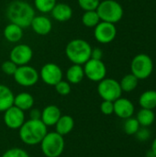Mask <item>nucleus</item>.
I'll return each instance as SVG.
<instances>
[{"instance_id":"f257e3e1","label":"nucleus","mask_w":156,"mask_h":157,"mask_svg":"<svg viewBox=\"0 0 156 157\" xmlns=\"http://www.w3.org/2000/svg\"><path fill=\"white\" fill-rule=\"evenodd\" d=\"M36 15L35 8L26 0H13L6 9V16L10 23H14L22 29L30 27V23Z\"/></svg>"},{"instance_id":"f03ea898","label":"nucleus","mask_w":156,"mask_h":157,"mask_svg":"<svg viewBox=\"0 0 156 157\" xmlns=\"http://www.w3.org/2000/svg\"><path fill=\"white\" fill-rule=\"evenodd\" d=\"M47 126L40 120H28L18 129V136L23 144L30 146L40 144L47 134Z\"/></svg>"},{"instance_id":"7ed1b4c3","label":"nucleus","mask_w":156,"mask_h":157,"mask_svg":"<svg viewBox=\"0 0 156 157\" xmlns=\"http://www.w3.org/2000/svg\"><path fill=\"white\" fill-rule=\"evenodd\" d=\"M92 46L83 39H74L65 46V55L74 64H85L91 58Z\"/></svg>"},{"instance_id":"20e7f679","label":"nucleus","mask_w":156,"mask_h":157,"mask_svg":"<svg viewBox=\"0 0 156 157\" xmlns=\"http://www.w3.org/2000/svg\"><path fill=\"white\" fill-rule=\"evenodd\" d=\"M97 12L101 21L116 24L123 17L124 10L122 6L116 0L100 1Z\"/></svg>"},{"instance_id":"39448f33","label":"nucleus","mask_w":156,"mask_h":157,"mask_svg":"<svg viewBox=\"0 0 156 157\" xmlns=\"http://www.w3.org/2000/svg\"><path fill=\"white\" fill-rule=\"evenodd\" d=\"M40 150L46 157H59L64 150V138L56 132H47L40 142Z\"/></svg>"},{"instance_id":"423d86ee","label":"nucleus","mask_w":156,"mask_h":157,"mask_svg":"<svg viewBox=\"0 0 156 157\" xmlns=\"http://www.w3.org/2000/svg\"><path fill=\"white\" fill-rule=\"evenodd\" d=\"M131 71L139 80L147 79L154 71V62L152 58L144 53L137 54L131 63Z\"/></svg>"},{"instance_id":"0eeeda50","label":"nucleus","mask_w":156,"mask_h":157,"mask_svg":"<svg viewBox=\"0 0 156 157\" xmlns=\"http://www.w3.org/2000/svg\"><path fill=\"white\" fill-rule=\"evenodd\" d=\"M97 93L103 100H108L114 102L120 98L122 95V90L120 86V82L113 78L105 77L98 82Z\"/></svg>"},{"instance_id":"6e6552de","label":"nucleus","mask_w":156,"mask_h":157,"mask_svg":"<svg viewBox=\"0 0 156 157\" xmlns=\"http://www.w3.org/2000/svg\"><path fill=\"white\" fill-rule=\"evenodd\" d=\"M13 77L17 85L24 87H30L38 83L40 75L36 68L26 64L17 66Z\"/></svg>"},{"instance_id":"1a4fd4ad","label":"nucleus","mask_w":156,"mask_h":157,"mask_svg":"<svg viewBox=\"0 0 156 157\" xmlns=\"http://www.w3.org/2000/svg\"><path fill=\"white\" fill-rule=\"evenodd\" d=\"M85 77L92 82H100L107 75V66L102 60L89 59L83 64Z\"/></svg>"},{"instance_id":"9d476101","label":"nucleus","mask_w":156,"mask_h":157,"mask_svg":"<svg viewBox=\"0 0 156 157\" xmlns=\"http://www.w3.org/2000/svg\"><path fill=\"white\" fill-rule=\"evenodd\" d=\"M40 78L47 86H54L58 82L63 80V73L62 68L54 63H47L43 64L39 72Z\"/></svg>"},{"instance_id":"9b49d317","label":"nucleus","mask_w":156,"mask_h":157,"mask_svg":"<svg viewBox=\"0 0 156 157\" xmlns=\"http://www.w3.org/2000/svg\"><path fill=\"white\" fill-rule=\"evenodd\" d=\"M117 36L116 24L100 21L94 28V37L96 40L102 44H108L112 42Z\"/></svg>"},{"instance_id":"f8f14e48","label":"nucleus","mask_w":156,"mask_h":157,"mask_svg":"<svg viewBox=\"0 0 156 157\" xmlns=\"http://www.w3.org/2000/svg\"><path fill=\"white\" fill-rule=\"evenodd\" d=\"M33 58V51L28 44H17L9 52V60L14 62L17 66L26 65Z\"/></svg>"},{"instance_id":"ddd939ff","label":"nucleus","mask_w":156,"mask_h":157,"mask_svg":"<svg viewBox=\"0 0 156 157\" xmlns=\"http://www.w3.org/2000/svg\"><path fill=\"white\" fill-rule=\"evenodd\" d=\"M3 120L7 128L11 130H18L25 122V114L23 110L13 105L4 111Z\"/></svg>"},{"instance_id":"4468645a","label":"nucleus","mask_w":156,"mask_h":157,"mask_svg":"<svg viewBox=\"0 0 156 157\" xmlns=\"http://www.w3.org/2000/svg\"><path fill=\"white\" fill-rule=\"evenodd\" d=\"M31 29L40 36L48 35L52 29V22L51 18L45 15H35L31 23Z\"/></svg>"},{"instance_id":"2eb2a0df","label":"nucleus","mask_w":156,"mask_h":157,"mask_svg":"<svg viewBox=\"0 0 156 157\" xmlns=\"http://www.w3.org/2000/svg\"><path fill=\"white\" fill-rule=\"evenodd\" d=\"M114 104V114L120 119L126 120L131 118L134 114V105L133 103L125 98H120L113 102Z\"/></svg>"},{"instance_id":"dca6fc26","label":"nucleus","mask_w":156,"mask_h":157,"mask_svg":"<svg viewBox=\"0 0 156 157\" xmlns=\"http://www.w3.org/2000/svg\"><path fill=\"white\" fill-rule=\"evenodd\" d=\"M62 116V111L56 105H48L41 110L40 121L47 126H54L60 117Z\"/></svg>"},{"instance_id":"f3484780","label":"nucleus","mask_w":156,"mask_h":157,"mask_svg":"<svg viewBox=\"0 0 156 157\" xmlns=\"http://www.w3.org/2000/svg\"><path fill=\"white\" fill-rule=\"evenodd\" d=\"M51 14L54 20L58 22H66L73 17V8L66 3H57Z\"/></svg>"},{"instance_id":"a211bd4d","label":"nucleus","mask_w":156,"mask_h":157,"mask_svg":"<svg viewBox=\"0 0 156 157\" xmlns=\"http://www.w3.org/2000/svg\"><path fill=\"white\" fill-rule=\"evenodd\" d=\"M3 35L6 40H7L8 42L17 43L23 38L24 29L14 23H8L3 30Z\"/></svg>"},{"instance_id":"6ab92c4d","label":"nucleus","mask_w":156,"mask_h":157,"mask_svg":"<svg viewBox=\"0 0 156 157\" xmlns=\"http://www.w3.org/2000/svg\"><path fill=\"white\" fill-rule=\"evenodd\" d=\"M66 81L71 85H77L81 83L85 78V73L83 65L72 64L65 73Z\"/></svg>"},{"instance_id":"aec40b11","label":"nucleus","mask_w":156,"mask_h":157,"mask_svg":"<svg viewBox=\"0 0 156 157\" xmlns=\"http://www.w3.org/2000/svg\"><path fill=\"white\" fill-rule=\"evenodd\" d=\"M15 95L6 85L0 84V112H4L14 105Z\"/></svg>"},{"instance_id":"412c9836","label":"nucleus","mask_w":156,"mask_h":157,"mask_svg":"<svg viewBox=\"0 0 156 157\" xmlns=\"http://www.w3.org/2000/svg\"><path fill=\"white\" fill-rule=\"evenodd\" d=\"M55 132L64 136L69 134L74 128V120L69 115H62L56 122Z\"/></svg>"},{"instance_id":"4be33fe9","label":"nucleus","mask_w":156,"mask_h":157,"mask_svg":"<svg viewBox=\"0 0 156 157\" xmlns=\"http://www.w3.org/2000/svg\"><path fill=\"white\" fill-rule=\"evenodd\" d=\"M33 105H34V98L31 94L28 92L18 93L14 98V106L23 110L24 112L32 109Z\"/></svg>"},{"instance_id":"5701e85b","label":"nucleus","mask_w":156,"mask_h":157,"mask_svg":"<svg viewBox=\"0 0 156 157\" xmlns=\"http://www.w3.org/2000/svg\"><path fill=\"white\" fill-rule=\"evenodd\" d=\"M139 104L142 109H154L156 108V91L147 90L143 92L139 98Z\"/></svg>"},{"instance_id":"b1692460","label":"nucleus","mask_w":156,"mask_h":157,"mask_svg":"<svg viewBox=\"0 0 156 157\" xmlns=\"http://www.w3.org/2000/svg\"><path fill=\"white\" fill-rule=\"evenodd\" d=\"M140 126L142 127H149L151 126L155 121V114L153 109H142L137 113L136 117Z\"/></svg>"},{"instance_id":"393cba45","label":"nucleus","mask_w":156,"mask_h":157,"mask_svg":"<svg viewBox=\"0 0 156 157\" xmlns=\"http://www.w3.org/2000/svg\"><path fill=\"white\" fill-rule=\"evenodd\" d=\"M138 83H139V79L131 73L124 75L121 78V80L120 81V86L122 92L129 93L133 91L138 86Z\"/></svg>"},{"instance_id":"a878e982","label":"nucleus","mask_w":156,"mask_h":157,"mask_svg":"<svg viewBox=\"0 0 156 157\" xmlns=\"http://www.w3.org/2000/svg\"><path fill=\"white\" fill-rule=\"evenodd\" d=\"M82 23L86 28L94 29L101 20L97 10H90V11H84V14L81 17Z\"/></svg>"},{"instance_id":"bb28decb","label":"nucleus","mask_w":156,"mask_h":157,"mask_svg":"<svg viewBox=\"0 0 156 157\" xmlns=\"http://www.w3.org/2000/svg\"><path fill=\"white\" fill-rule=\"evenodd\" d=\"M56 4L57 0H33V6L35 10L43 15L51 13Z\"/></svg>"},{"instance_id":"cd10ccee","label":"nucleus","mask_w":156,"mask_h":157,"mask_svg":"<svg viewBox=\"0 0 156 157\" xmlns=\"http://www.w3.org/2000/svg\"><path fill=\"white\" fill-rule=\"evenodd\" d=\"M141 128L138 121L136 118H128L125 120L124 125H123V129L126 134L128 135H135L136 132L139 131V129Z\"/></svg>"},{"instance_id":"c85d7f7f","label":"nucleus","mask_w":156,"mask_h":157,"mask_svg":"<svg viewBox=\"0 0 156 157\" xmlns=\"http://www.w3.org/2000/svg\"><path fill=\"white\" fill-rule=\"evenodd\" d=\"M100 0H77L79 7L84 11L97 10Z\"/></svg>"},{"instance_id":"c756f323","label":"nucleus","mask_w":156,"mask_h":157,"mask_svg":"<svg viewBox=\"0 0 156 157\" xmlns=\"http://www.w3.org/2000/svg\"><path fill=\"white\" fill-rule=\"evenodd\" d=\"M54 88H55V91L61 96H67L71 93V90H72L71 84L68 83L66 80H61L60 82H58L54 86Z\"/></svg>"},{"instance_id":"7c9ffc66","label":"nucleus","mask_w":156,"mask_h":157,"mask_svg":"<svg viewBox=\"0 0 156 157\" xmlns=\"http://www.w3.org/2000/svg\"><path fill=\"white\" fill-rule=\"evenodd\" d=\"M1 157H30L29 155L22 148L15 147L6 150Z\"/></svg>"},{"instance_id":"2f4dec72","label":"nucleus","mask_w":156,"mask_h":157,"mask_svg":"<svg viewBox=\"0 0 156 157\" xmlns=\"http://www.w3.org/2000/svg\"><path fill=\"white\" fill-rule=\"evenodd\" d=\"M17 68V65L14 62H12L11 60H6L1 64V70L6 75L13 76Z\"/></svg>"},{"instance_id":"473e14b6","label":"nucleus","mask_w":156,"mask_h":157,"mask_svg":"<svg viewBox=\"0 0 156 157\" xmlns=\"http://www.w3.org/2000/svg\"><path fill=\"white\" fill-rule=\"evenodd\" d=\"M100 111L102 114L109 116L114 113V104L112 101L103 100L100 104Z\"/></svg>"},{"instance_id":"72a5a7b5","label":"nucleus","mask_w":156,"mask_h":157,"mask_svg":"<svg viewBox=\"0 0 156 157\" xmlns=\"http://www.w3.org/2000/svg\"><path fill=\"white\" fill-rule=\"evenodd\" d=\"M136 138L139 140V141H142V142H144V141H147L150 136H151V132L150 131L147 129V127H143V128H140L139 131L136 132Z\"/></svg>"},{"instance_id":"f704fd0d","label":"nucleus","mask_w":156,"mask_h":157,"mask_svg":"<svg viewBox=\"0 0 156 157\" xmlns=\"http://www.w3.org/2000/svg\"><path fill=\"white\" fill-rule=\"evenodd\" d=\"M103 51L99 47L92 48L91 52V59H96V60H102L103 58Z\"/></svg>"},{"instance_id":"c9c22d12","label":"nucleus","mask_w":156,"mask_h":157,"mask_svg":"<svg viewBox=\"0 0 156 157\" xmlns=\"http://www.w3.org/2000/svg\"><path fill=\"white\" fill-rule=\"evenodd\" d=\"M29 119L30 120H40L41 117V110L38 109H29Z\"/></svg>"},{"instance_id":"e433bc0d","label":"nucleus","mask_w":156,"mask_h":157,"mask_svg":"<svg viewBox=\"0 0 156 157\" xmlns=\"http://www.w3.org/2000/svg\"><path fill=\"white\" fill-rule=\"evenodd\" d=\"M151 151L153 152V154L156 156V138L153 141L152 143V146H151Z\"/></svg>"},{"instance_id":"4c0bfd02","label":"nucleus","mask_w":156,"mask_h":157,"mask_svg":"<svg viewBox=\"0 0 156 157\" xmlns=\"http://www.w3.org/2000/svg\"><path fill=\"white\" fill-rule=\"evenodd\" d=\"M147 157H156V156L154 155V154H153V152L150 150V151L147 153Z\"/></svg>"},{"instance_id":"58836bf2","label":"nucleus","mask_w":156,"mask_h":157,"mask_svg":"<svg viewBox=\"0 0 156 157\" xmlns=\"http://www.w3.org/2000/svg\"><path fill=\"white\" fill-rule=\"evenodd\" d=\"M0 22H1V17H0Z\"/></svg>"}]
</instances>
